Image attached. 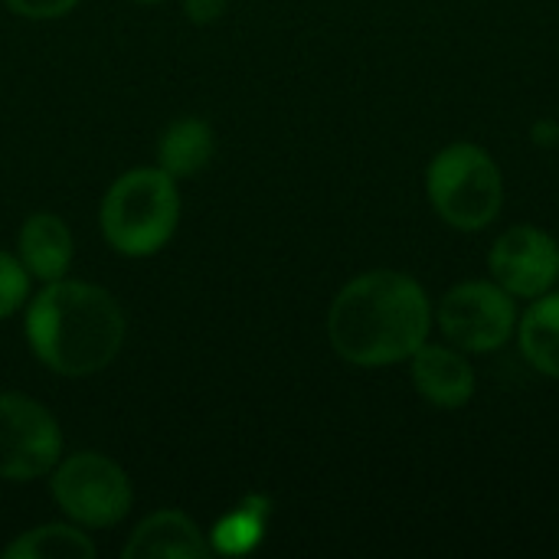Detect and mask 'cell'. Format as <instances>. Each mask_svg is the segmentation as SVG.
Wrapping results in <instances>:
<instances>
[{
	"label": "cell",
	"mask_w": 559,
	"mask_h": 559,
	"mask_svg": "<svg viewBox=\"0 0 559 559\" xmlns=\"http://www.w3.org/2000/svg\"><path fill=\"white\" fill-rule=\"evenodd\" d=\"M432 331L426 288L396 269L350 278L328 311V341L354 367H393L409 360Z\"/></svg>",
	"instance_id": "6da1fadb"
},
{
	"label": "cell",
	"mask_w": 559,
	"mask_h": 559,
	"mask_svg": "<svg viewBox=\"0 0 559 559\" xmlns=\"http://www.w3.org/2000/svg\"><path fill=\"white\" fill-rule=\"evenodd\" d=\"M124 334L121 305L88 282H46L26 308V341L33 354L43 367L69 380L105 370L118 357Z\"/></svg>",
	"instance_id": "7a4b0ae2"
},
{
	"label": "cell",
	"mask_w": 559,
	"mask_h": 559,
	"mask_svg": "<svg viewBox=\"0 0 559 559\" xmlns=\"http://www.w3.org/2000/svg\"><path fill=\"white\" fill-rule=\"evenodd\" d=\"M98 223L105 242L128 259L160 252L180 223L177 177L164 167H138L121 174L102 200Z\"/></svg>",
	"instance_id": "3957f363"
},
{
	"label": "cell",
	"mask_w": 559,
	"mask_h": 559,
	"mask_svg": "<svg viewBox=\"0 0 559 559\" xmlns=\"http://www.w3.org/2000/svg\"><path fill=\"white\" fill-rule=\"evenodd\" d=\"M426 193L445 226L478 233L491 226L504 206V177L481 144L455 141L432 157Z\"/></svg>",
	"instance_id": "277c9868"
},
{
	"label": "cell",
	"mask_w": 559,
	"mask_h": 559,
	"mask_svg": "<svg viewBox=\"0 0 559 559\" xmlns=\"http://www.w3.org/2000/svg\"><path fill=\"white\" fill-rule=\"evenodd\" d=\"M52 498L79 527H115L128 518L134 491L118 462L102 452H75L52 468Z\"/></svg>",
	"instance_id": "5b68a950"
},
{
	"label": "cell",
	"mask_w": 559,
	"mask_h": 559,
	"mask_svg": "<svg viewBox=\"0 0 559 559\" xmlns=\"http://www.w3.org/2000/svg\"><path fill=\"white\" fill-rule=\"evenodd\" d=\"M445 341L465 354L501 350L518 331V305L498 282H462L436 308Z\"/></svg>",
	"instance_id": "8992f818"
},
{
	"label": "cell",
	"mask_w": 559,
	"mask_h": 559,
	"mask_svg": "<svg viewBox=\"0 0 559 559\" xmlns=\"http://www.w3.org/2000/svg\"><path fill=\"white\" fill-rule=\"evenodd\" d=\"M62 459L56 416L23 393H0V481H36Z\"/></svg>",
	"instance_id": "52a82bcc"
},
{
	"label": "cell",
	"mask_w": 559,
	"mask_h": 559,
	"mask_svg": "<svg viewBox=\"0 0 559 559\" xmlns=\"http://www.w3.org/2000/svg\"><path fill=\"white\" fill-rule=\"evenodd\" d=\"M495 282L514 298H540L559 278L557 239L537 226H511L498 236L488 255Z\"/></svg>",
	"instance_id": "ba28073f"
},
{
	"label": "cell",
	"mask_w": 559,
	"mask_h": 559,
	"mask_svg": "<svg viewBox=\"0 0 559 559\" xmlns=\"http://www.w3.org/2000/svg\"><path fill=\"white\" fill-rule=\"evenodd\" d=\"M413 383L419 396L436 409H462L475 396V370L459 347L423 344L413 357Z\"/></svg>",
	"instance_id": "9c48e42d"
},
{
	"label": "cell",
	"mask_w": 559,
	"mask_h": 559,
	"mask_svg": "<svg viewBox=\"0 0 559 559\" xmlns=\"http://www.w3.org/2000/svg\"><path fill=\"white\" fill-rule=\"evenodd\" d=\"M210 540L180 511H157L144 518L128 537L124 559H203L210 557Z\"/></svg>",
	"instance_id": "30bf717a"
},
{
	"label": "cell",
	"mask_w": 559,
	"mask_h": 559,
	"mask_svg": "<svg viewBox=\"0 0 559 559\" xmlns=\"http://www.w3.org/2000/svg\"><path fill=\"white\" fill-rule=\"evenodd\" d=\"M75 255V242L69 226L56 213H33L20 229V262L29 278L56 282L69 272Z\"/></svg>",
	"instance_id": "8fae6325"
},
{
	"label": "cell",
	"mask_w": 559,
	"mask_h": 559,
	"mask_svg": "<svg viewBox=\"0 0 559 559\" xmlns=\"http://www.w3.org/2000/svg\"><path fill=\"white\" fill-rule=\"evenodd\" d=\"M518 341L524 360L537 373L559 380V292L534 298L527 314L518 321Z\"/></svg>",
	"instance_id": "7c38bea8"
},
{
	"label": "cell",
	"mask_w": 559,
	"mask_h": 559,
	"mask_svg": "<svg viewBox=\"0 0 559 559\" xmlns=\"http://www.w3.org/2000/svg\"><path fill=\"white\" fill-rule=\"evenodd\" d=\"M213 128L203 118H177L157 144V160L170 177H193L213 157Z\"/></svg>",
	"instance_id": "4fadbf2b"
},
{
	"label": "cell",
	"mask_w": 559,
	"mask_h": 559,
	"mask_svg": "<svg viewBox=\"0 0 559 559\" xmlns=\"http://www.w3.org/2000/svg\"><path fill=\"white\" fill-rule=\"evenodd\" d=\"M7 559H92L95 544L88 534L79 531V524H43L26 534H20L7 550Z\"/></svg>",
	"instance_id": "5bb4252c"
},
{
	"label": "cell",
	"mask_w": 559,
	"mask_h": 559,
	"mask_svg": "<svg viewBox=\"0 0 559 559\" xmlns=\"http://www.w3.org/2000/svg\"><path fill=\"white\" fill-rule=\"evenodd\" d=\"M265 518H269V501L265 498H249V501H242L229 518H223L219 524H216V531H213V550H219V554H249L259 540H262V534H265Z\"/></svg>",
	"instance_id": "9a60e30c"
},
{
	"label": "cell",
	"mask_w": 559,
	"mask_h": 559,
	"mask_svg": "<svg viewBox=\"0 0 559 559\" xmlns=\"http://www.w3.org/2000/svg\"><path fill=\"white\" fill-rule=\"evenodd\" d=\"M29 298V272L10 252H0V318L20 311Z\"/></svg>",
	"instance_id": "2e32d148"
},
{
	"label": "cell",
	"mask_w": 559,
	"mask_h": 559,
	"mask_svg": "<svg viewBox=\"0 0 559 559\" xmlns=\"http://www.w3.org/2000/svg\"><path fill=\"white\" fill-rule=\"evenodd\" d=\"M75 3L79 0H7V7L26 20H56V16H66Z\"/></svg>",
	"instance_id": "e0dca14e"
},
{
	"label": "cell",
	"mask_w": 559,
	"mask_h": 559,
	"mask_svg": "<svg viewBox=\"0 0 559 559\" xmlns=\"http://www.w3.org/2000/svg\"><path fill=\"white\" fill-rule=\"evenodd\" d=\"M183 10L193 23H213L223 16L226 0H183Z\"/></svg>",
	"instance_id": "ac0fdd59"
},
{
	"label": "cell",
	"mask_w": 559,
	"mask_h": 559,
	"mask_svg": "<svg viewBox=\"0 0 559 559\" xmlns=\"http://www.w3.org/2000/svg\"><path fill=\"white\" fill-rule=\"evenodd\" d=\"M131 3H157V0H131Z\"/></svg>",
	"instance_id": "d6986e66"
}]
</instances>
